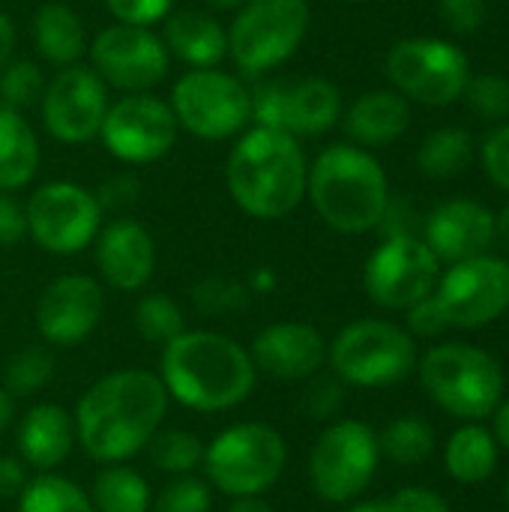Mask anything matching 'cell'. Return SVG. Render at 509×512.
<instances>
[{
  "label": "cell",
  "mask_w": 509,
  "mask_h": 512,
  "mask_svg": "<svg viewBox=\"0 0 509 512\" xmlns=\"http://www.w3.org/2000/svg\"><path fill=\"white\" fill-rule=\"evenodd\" d=\"M27 216V237L51 255H75L93 246L105 210L96 192L72 183V180H51L30 192L24 204Z\"/></svg>",
  "instance_id": "7c38bea8"
},
{
  "label": "cell",
  "mask_w": 509,
  "mask_h": 512,
  "mask_svg": "<svg viewBox=\"0 0 509 512\" xmlns=\"http://www.w3.org/2000/svg\"><path fill=\"white\" fill-rule=\"evenodd\" d=\"M27 483V465L18 456H0V501H18Z\"/></svg>",
  "instance_id": "681fc988"
},
{
  "label": "cell",
  "mask_w": 509,
  "mask_h": 512,
  "mask_svg": "<svg viewBox=\"0 0 509 512\" xmlns=\"http://www.w3.org/2000/svg\"><path fill=\"white\" fill-rule=\"evenodd\" d=\"M348 512H390L387 501H363V504H354Z\"/></svg>",
  "instance_id": "6f0895ef"
},
{
  "label": "cell",
  "mask_w": 509,
  "mask_h": 512,
  "mask_svg": "<svg viewBox=\"0 0 509 512\" xmlns=\"http://www.w3.org/2000/svg\"><path fill=\"white\" fill-rule=\"evenodd\" d=\"M27 237L24 204L12 192H0V249H12Z\"/></svg>",
  "instance_id": "bcb514c9"
},
{
  "label": "cell",
  "mask_w": 509,
  "mask_h": 512,
  "mask_svg": "<svg viewBox=\"0 0 509 512\" xmlns=\"http://www.w3.org/2000/svg\"><path fill=\"white\" fill-rule=\"evenodd\" d=\"M180 126L168 105L153 93H126L108 105L99 129L102 147L123 165H150L165 159L177 144Z\"/></svg>",
  "instance_id": "5bb4252c"
},
{
  "label": "cell",
  "mask_w": 509,
  "mask_h": 512,
  "mask_svg": "<svg viewBox=\"0 0 509 512\" xmlns=\"http://www.w3.org/2000/svg\"><path fill=\"white\" fill-rule=\"evenodd\" d=\"M381 462L378 435L360 420H333L309 453V483L327 504L357 501Z\"/></svg>",
  "instance_id": "8fae6325"
},
{
  "label": "cell",
  "mask_w": 509,
  "mask_h": 512,
  "mask_svg": "<svg viewBox=\"0 0 509 512\" xmlns=\"http://www.w3.org/2000/svg\"><path fill=\"white\" fill-rule=\"evenodd\" d=\"M213 9H219V12H234V9H240L246 0H207Z\"/></svg>",
  "instance_id": "680465c9"
},
{
  "label": "cell",
  "mask_w": 509,
  "mask_h": 512,
  "mask_svg": "<svg viewBox=\"0 0 509 512\" xmlns=\"http://www.w3.org/2000/svg\"><path fill=\"white\" fill-rule=\"evenodd\" d=\"M492 417H495V432H492V435H495V441L509 453V399H504V402L495 408Z\"/></svg>",
  "instance_id": "816d5d0a"
},
{
  "label": "cell",
  "mask_w": 509,
  "mask_h": 512,
  "mask_svg": "<svg viewBox=\"0 0 509 512\" xmlns=\"http://www.w3.org/2000/svg\"><path fill=\"white\" fill-rule=\"evenodd\" d=\"M498 240L495 213L471 198L438 204L423 222V243L441 264H459L486 255Z\"/></svg>",
  "instance_id": "ffe728a7"
},
{
  "label": "cell",
  "mask_w": 509,
  "mask_h": 512,
  "mask_svg": "<svg viewBox=\"0 0 509 512\" xmlns=\"http://www.w3.org/2000/svg\"><path fill=\"white\" fill-rule=\"evenodd\" d=\"M96 198H99L102 210H126L138 198V180L132 174H117L108 183H102Z\"/></svg>",
  "instance_id": "c3c4849f"
},
{
  "label": "cell",
  "mask_w": 509,
  "mask_h": 512,
  "mask_svg": "<svg viewBox=\"0 0 509 512\" xmlns=\"http://www.w3.org/2000/svg\"><path fill=\"white\" fill-rule=\"evenodd\" d=\"M213 510V486L195 474L171 477L159 495H153L150 512H210Z\"/></svg>",
  "instance_id": "f35d334b"
},
{
  "label": "cell",
  "mask_w": 509,
  "mask_h": 512,
  "mask_svg": "<svg viewBox=\"0 0 509 512\" xmlns=\"http://www.w3.org/2000/svg\"><path fill=\"white\" fill-rule=\"evenodd\" d=\"M384 72L396 93L420 105L444 108L462 99L471 81L468 54L438 36L399 39L384 60Z\"/></svg>",
  "instance_id": "30bf717a"
},
{
  "label": "cell",
  "mask_w": 509,
  "mask_h": 512,
  "mask_svg": "<svg viewBox=\"0 0 509 512\" xmlns=\"http://www.w3.org/2000/svg\"><path fill=\"white\" fill-rule=\"evenodd\" d=\"M90 501L96 512H150V483L141 471L129 468L126 462L102 465L93 477Z\"/></svg>",
  "instance_id": "f1b7e54d"
},
{
  "label": "cell",
  "mask_w": 509,
  "mask_h": 512,
  "mask_svg": "<svg viewBox=\"0 0 509 512\" xmlns=\"http://www.w3.org/2000/svg\"><path fill=\"white\" fill-rule=\"evenodd\" d=\"M438 12L453 33L471 36L486 24L489 0H438Z\"/></svg>",
  "instance_id": "ee69618b"
},
{
  "label": "cell",
  "mask_w": 509,
  "mask_h": 512,
  "mask_svg": "<svg viewBox=\"0 0 509 512\" xmlns=\"http://www.w3.org/2000/svg\"><path fill=\"white\" fill-rule=\"evenodd\" d=\"M246 285H249V291H273L276 279H273V273H270V270H255V273H252V279H249Z\"/></svg>",
  "instance_id": "11a10c76"
},
{
  "label": "cell",
  "mask_w": 509,
  "mask_h": 512,
  "mask_svg": "<svg viewBox=\"0 0 509 512\" xmlns=\"http://www.w3.org/2000/svg\"><path fill=\"white\" fill-rule=\"evenodd\" d=\"M327 363L342 384L351 387H393L417 366L414 336L384 318H363L339 330L327 345Z\"/></svg>",
  "instance_id": "ba28073f"
},
{
  "label": "cell",
  "mask_w": 509,
  "mask_h": 512,
  "mask_svg": "<svg viewBox=\"0 0 509 512\" xmlns=\"http://www.w3.org/2000/svg\"><path fill=\"white\" fill-rule=\"evenodd\" d=\"M306 198L327 228L366 234L381 225L390 207V180L372 150L330 144L309 162Z\"/></svg>",
  "instance_id": "277c9868"
},
{
  "label": "cell",
  "mask_w": 509,
  "mask_h": 512,
  "mask_svg": "<svg viewBox=\"0 0 509 512\" xmlns=\"http://www.w3.org/2000/svg\"><path fill=\"white\" fill-rule=\"evenodd\" d=\"M342 120V90L321 75L288 84L285 93V132L294 138H315Z\"/></svg>",
  "instance_id": "484cf974"
},
{
  "label": "cell",
  "mask_w": 509,
  "mask_h": 512,
  "mask_svg": "<svg viewBox=\"0 0 509 512\" xmlns=\"http://www.w3.org/2000/svg\"><path fill=\"white\" fill-rule=\"evenodd\" d=\"M168 405V390L156 372H108L87 387L75 408V441L99 465L129 462L162 429Z\"/></svg>",
  "instance_id": "6da1fadb"
},
{
  "label": "cell",
  "mask_w": 509,
  "mask_h": 512,
  "mask_svg": "<svg viewBox=\"0 0 509 512\" xmlns=\"http://www.w3.org/2000/svg\"><path fill=\"white\" fill-rule=\"evenodd\" d=\"M15 512H96L90 492L54 471L33 477L18 495Z\"/></svg>",
  "instance_id": "4dcf8cb0"
},
{
  "label": "cell",
  "mask_w": 509,
  "mask_h": 512,
  "mask_svg": "<svg viewBox=\"0 0 509 512\" xmlns=\"http://www.w3.org/2000/svg\"><path fill=\"white\" fill-rule=\"evenodd\" d=\"M177 126L201 141H234L252 126V93L240 75L213 69L183 72L168 99Z\"/></svg>",
  "instance_id": "9c48e42d"
},
{
  "label": "cell",
  "mask_w": 509,
  "mask_h": 512,
  "mask_svg": "<svg viewBox=\"0 0 509 512\" xmlns=\"http://www.w3.org/2000/svg\"><path fill=\"white\" fill-rule=\"evenodd\" d=\"M288 465L285 438L267 423H237L204 444V474L213 492L234 498L264 495Z\"/></svg>",
  "instance_id": "52a82bcc"
},
{
  "label": "cell",
  "mask_w": 509,
  "mask_h": 512,
  "mask_svg": "<svg viewBox=\"0 0 509 512\" xmlns=\"http://www.w3.org/2000/svg\"><path fill=\"white\" fill-rule=\"evenodd\" d=\"M405 315H408V333L411 336L435 339V336H444L450 330V321H447L444 309L438 306L435 291L429 297H423L420 303H414L411 309H405Z\"/></svg>",
  "instance_id": "f6af8a7d"
},
{
  "label": "cell",
  "mask_w": 509,
  "mask_h": 512,
  "mask_svg": "<svg viewBox=\"0 0 509 512\" xmlns=\"http://www.w3.org/2000/svg\"><path fill=\"white\" fill-rule=\"evenodd\" d=\"M33 45H36V54L63 69V66H72V63H81V57H87V30H84V21L81 15L63 3V0H45L36 6L33 12Z\"/></svg>",
  "instance_id": "d4e9b609"
},
{
  "label": "cell",
  "mask_w": 509,
  "mask_h": 512,
  "mask_svg": "<svg viewBox=\"0 0 509 512\" xmlns=\"http://www.w3.org/2000/svg\"><path fill=\"white\" fill-rule=\"evenodd\" d=\"M12 399L15 396L6 387H0V432H6L12 426V420H15V402Z\"/></svg>",
  "instance_id": "db71d44e"
},
{
  "label": "cell",
  "mask_w": 509,
  "mask_h": 512,
  "mask_svg": "<svg viewBox=\"0 0 509 512\" xmlns=\"http://www.w3.org/2000/svg\"><path fill=\"white\" fill-rule=\"evenodd\" d=\"M504 495H507V507H509V480H507V492H504Z\"/></svg>",
  "instance_id": "94428289"
},
{
  "label": "cell",
  "mask_w": 509,
  "mask_h": 512,
  "mask_svg": "<svg viewBox=\"0 0 509 512\" xmlns=\"http://www.w3.org/2000/svg\"><path fill=\"white\" fill-rule=\"evenodd\" d=\"M135 330L144 342H153L162 348L186 330V315L174 297L144 294L135 303Z\"/></svg>",
  "instance_id": "836d02e7"
},
{
  "label": "cell",
  "mask_w": 509,
  "mask_h": 512,
  "mask_svg": "<svg viewBox=\"0 0 509 512\" xmlns=\"http://www.w3.org/2000/svg\"><path fill=\"white\" fill-rule=\"evenodd\" d=\"M462 99L468 102V108L489 123H507L509 120V78L498 72H480L471 75Z\"/></svg>",
  "instance_id": "74e56055"
},
{
  "label": "cell",
  "mask_w": 509,
  "mask_h": 512,
  "mask_svg": "<svg viewBox=\"0 0 509 512\" xmlns=\"http://www.w3.org/2000/svg\"><path fill=\"white\" fill-rule=\"evenodd\" d=\"M495 225H498V240H501L509 261V204L501 210V216H495Z\"/></svg>",
  "instance_id": "9f6ffc18"
},
{
  "label": "cell",
  "mask_w": 509,
  "mask_h": 512,
  "mask_svg": "<svg viewBox=\"0 0 509 512\" xmlns=\"http://www.w3.org/2000/svg\"><path fill=\"white\" fill-rule=\"evenodd\" d=\"M249 354L276 381H309L327 363V339L306 321H276L252 339Z\"/></svg>",
  "instance_id": "44dd1931"
},
{
  "label": "cell",
  "mask_w": 509,
  "mask_h": 512,
  "mask_svg": "<svg viewBox=\"0 0 509 512\" xmlns=\"http://www.w3.org/2000/svg\"><path fill=\"white\" fill-rule=\"evenodd\" d=\"M228 512H276L261 495L255 498H234V504L228 507Z\"/></svg>",
  "instance_id": "f5cc1de1"
},
{
  "label": "cell",
  "mask_w": 509,
  "mask_h": 512,
  "mask_svg": "<svg viewBox=\"0 0 509 512\" xmlns=\"http://www.w3.org/2000/svg\"><path fill=\"white\" fill-rule=\"evenodd\" d=\"M441 261L414 234L384 237L366 261L363 285L375 306L405 312L423 297H429L438 285Z\"/></svg>",
  "instance_id": "9a60e30c"
},
{
  "label": "cell",
  "mask_w": 509,
  "mask_h": 512,
  "mask_svg": "<svg viewBox=\"0 0 509 512\" xmlns=\"http://www.w3.org/2000/svg\"><path fill=\"white\" fill-rule=\"evenodd\" d=\"M105 312V291L87 273L57 276L36 303V330L48 345L69 348L93 336Z\"/></svg>",
  "instance_id": "ac0fdd59"
},
{
  "label": "cell",
  "mask_w": 509,
  "mask_h": 512,
  "mask_svg": "<svg viewBox=\"0 0 509 512\" xmlns=\"http://www.w3.org/2000/svg\"><path fill=\"white\" fill-rule=\"evenodd\" d=\"M480 162H483L486 177H489L504 195H509V120L507 123H498V126L483 138Z\"/></svg>",
  "instance_id": "60d3db41"
},
{
  "label": "cell",
  "mask_w": 509,
  "mask_h": 512,
  "mask_svg": "<svg viewBox=\"0 0 509 512\" xmlns=\"http://www.w3.org/2000/svg\"><path fill=\"white\" fill-rule=\"evenodd\" d=\"M249 285L234 276H204L192 288V303L207 318H225L249 306Z\"/></svg>",
  "instance_id": "e575fe53"
},
{
  "label": "cell",
  "mask_w": 509,
  "mask_h": 512,
  "mask_svg": "<svg viewBox=\"0 0 509 512\" xmlns=\"http://www.w3.org/2000/svg\"><path fill=\"white\" fill-rule=\"evenodd\" d=\"M387 504H390V512H453L438 492L423 489V486L399 489L393 498H387Z\"/></svg>",
  "instance_id": "7dc6e473"
},
{
  "label": "cell",
  "mask_w": 509,
  "mask_h": 512,
  "mask_svg": "<svg viewBox=\"0 0 509 512\" xmlns=\"http://www.w3.org/2000/svg\"><path fill=\"white\" fill-rule=\"evenodd\" d=\"M345 402V387L339 378H315L303 396V408L312 420L318 423H327V420H336L339 408Z\"/></svg>",
  "instance_id": "7bdbcfd3"
},
{
  "label": "cell",
  "mask_w": 509,
  "mask_h": 512,
  "mask_svg": "<svg viewBox=\"0 0 509 512\" xmlns=\"http://www.w3.org/2000/svg\"><path fill=\"white\" fill-rule=\"evenodd\" d=\"M444 465L456 483H465V486L486 483L498 468L495 435L480 423H465L462 429L450 435L447 450H444Z\"/></svg>",
  "instance_id": "83f0119b"
},
{
  "label": "cell",
  "mask_w": 509,
  "mask_h": 512,
  "mask_svg": "<svg viewBox=\"0 0 509 512\" xmlns=\"http://www.w3.org/2000/svg\"><path fill=\"white\" fill-rule=\"evenodd\" d=\"M87 66L120 93H150L165 81L171 54L153 27L108 24L87 45Z\"/></svg>",
  "instance_id": "4fadbf2b"
},
{
  "label": "cell",
  "mask_w": 509,
  "mask_h": 512,
  "mask_svg": "<svg viewBox=\"0 0 509 512\" xmlns=\"http://www.w3.org/2000/svg\"><path fill=\"white\" fill-rule=\"evenodd\" d=\"M309 24L312 9L306 0H246L225 27L228 60L240 78H261L300 51Z\"/></svg>",
  "instance_id": "8992f818"
},
{
  "label": "cell",
  "mask_w": 509,
  "mask_h": 512,
  "mask_svg": "<svg viewBox=\"0 0 509 512\" xmlns=\"http://www.w3.org/2000/svg\"><path fill=\"white\" fill-rule=\"evenodd\" d=\"M420 384L441 411L468 423L492 417L507 387L501 363L468 342L435 345L420 360Z\"/></svg>",
  "instance_id": "5b68a950"
},
{
  "label": "cell",
  "mask_w": 509,
  "mask_h": 512,
  "mask_svg": "<svg viewBox=\"0 0 509 512\" xmlns=\"http://www.w3.org/2000/svg\"><path fill=\"white\" fill-rule=\"evenodd\" d=\"M309 159L291 132L249 126L234 138L225 159V186L231 201L252 219L279 222L306 198Z\"/></svg>",
  "instance_id": "3957f363"
},
{
  "label": "cell",
  "mask_w": 509,
  "mask_h": 512,
  "mask_svg": "<svg viewBox=\"0 0 509 512\" xmlns=\"http://www.w3.org/2000/svg\"><path fill=\"white\" fill-rule=\"evenodd\" d=\"M15 51V21L0 12V69L12 60Z\"/></svg>",
  "instance_id": "f907efd6"
},
{
  "label": "cell",
  "mask_w": 509,
  "mask_h": 512,
  "mask_svg": "<svg viewBox=\"0 0 509 512\" xmlns=\"http://www.w3.org/2000/svg\"><path fill=\"white\" fill-rule=\"evenodd\" d=\"M51 378H54V357L45 348L30 345L6 363L3 387L12 396H30V393H39Z\"/></svg>",
  "instance_id": "d590c367"
},
{
  "label": "cell",
  "mask_w": 509,
  "mask_h": 512,
  "mask_svg": "<svg viewBox=\"0 0 509 512\" xmlns=\"http://www.w3.org/2000/svg\"><path fill=\"white\" fill-rule=\"evenodd\" d=\"M435 300L450 327L480 330L498 321L509 309V261L486 252L450 264L447 273L438 276Z\"/></svg>",
  "instance_id": "e0dca14e"
},
{
  "label": "cell",
  "mask_w": 509,
  "mask_h": 512,
  "mask_svg": "<svg viewBox=\"0 0 509 512\" xmlns=\"http://www.w3.org/2000/svg\"><path fill=\"white\" fill-rule=\"evenodd\" d=\"M147 450L153 465L168 477L195 474V468L204 462V441L186 429H159Z\"/></svg>",
  "instance_id": "d6a6232c"
},
{
  "label": "cell",
  "mask_w": 509,
  "mask_h": 512,
  "mask_svg": "<svg viewBox=\"0 0 509 512\" xmlns=\"http://www.w3.org/2000/svg\"><path fill=\"white\" fill-rule=\"evenodd\" d=\"M45 72L33 60H9L0 69V102L24 111L30 105H39L42 90H45Z\"/></svg>",
  "instance_id": "8d00e7d4"
},
{
  "label": "cell",
  "mask_w": 509,
  "mask_h": 512,
  "mask_svg": "<svg viewBox=\"0 0 509 512\" xmlns=\"http://www.w3.org/2000/svg\"><path fill=\"white\" fill-rule=\"evenodd\" d=\"M411 126V105L393 87L360 93L345 111V132L357 147L378 150L402 138Z\"/></svg>",
  "instance_id": "cb8c5ba5"
},
{
  "label": "cell",
  "mask_w": 509,
  "mask_h": 512,
  "mask_svg": "<svg viewBox=\"0 0 509 512\" xmlns=\"http://www.w3.org/2000/svg\"><path fill=\"white\" fill-rule=\"evenodd\" d=\"M252 93V126L282 129L285 132V81H264Z\"/></svg>",
  "instance_id": "ab89813d"
},
{
  "label": "cell",
  "mask_w": 509,
  "mask_h": 512,
  "mask_svg": "<svg viewBox=\"0 0 509 512\" xmlns=\"http://www.w3.org/2000/svg\"><path fill=\"white\" fill-rule=\"evenodd\" d=\"M93 261L105 285L135 294L147 288L156 273L153 234L132 216H117L111 222H102L93 240Z\"/></svg>",
  "instance_id": "d6986e66"
},
{
  "label": "cell",
  "mask_w": 509,
  "mask_h": 512,
  "mask_svg": "<svg viewBox=\"0 0 509 512\" xmlns=\"http://www.w3.org/2000/svg\"><path fill=\"white\" fill-rule=\"evenodd\" d=\"M378 450L396 465H420L435 450V429L420 417H399L378 435Z\"/></svg>",
  "instance_id": "1f68e13d"
},
{
  "label": "cell",
  "mask_w": 509,
  "mask_h": 512,
  "mask_svg": "<svg viewBox=\"0 0 509 512\" xmlns=\"http://www.w3.org/2000/svg\"><path fill=\"white\" fill-rule=\"evenodd\" d=\"M159 36L168 54L189 69H213L228 57V30L201 9H171Z\"/></svg>",
  "instance_id": "603a6c76"
},
{
  "label": "cell",
  "mask_w": 509,
  "mask_h": 512,
  "mask_svg": "<svg viewBox=\"0 0 509 512\" xmlns=\"http://www.w3.org/2000/svg\"><path fill=\"white\" fill-rule=\"evenodd\" d=\"M111 18L117 24H135V27H153L162 24L171 9L174 0H105Z\"/></svg>",
  "instance_id": "b9f144b4"
},
{
  "label": "cell",
  "mask_w": 509,
  "mask_h": 512,
  "mask_svg": "<svg viewBox=\"0 0 509 512\" xmlns=\"http://www.w3.org/2000/svg\"><path fill=\"white\" fill-rule=\"evenodd\" d=\"M345 3H369V0H345Z\"/></svg>",
  "instance_id": "91938a15"
},
{
  "label": "cell",
  "mask_w": 509,
  "mask_h": 512,
  "mask_svg": "<svg viewBox=\"0 0 509 512\" xmlns=\"http://www.w3.org/2000/svg\"><path fill=\"white\" fill-rule=\"evenodd\" d=\"M474 162V138L465 129L444 126L426 135L417 150V168L429 180H456Z\"/></svg>",
  "instance_id": "f546056e"
},
{
  "label": "cell",
  "mask_w": 509,
  "mask_h": 512,
  "mask_svg": "<svg viewBox=\"0 0 509 512\" xmlns=\"http://www.w3.org/2000/svg\"><path fill=\"white\" fill-rule=\"evenodd\" d=\"M156 375L171 402L198 414H225L240 408L258 381L249 348L216 330H183L177 339L162 345Z\"/></svg>",
  "instance_id": "7a4b0ae2"
},
{
  "label": "cell",
  "mask_w": 509,
  "mask_h": 512,
  "mask_svg": "<svg viewBox=\"0 0 509 512\" xmlns=\"http://www.w3.org/2000/svg\"><path fill=\"white\" fill-rule=\"evenodd\" d=\"M15 444H18V459L27 468L48 474L72 456V450L78 444L75 420L66 408H60L54 402H39V405L27 408V414L18 420Z\"/></svg>",
  "instance_id": "7402d4cb"
},
{
  "label": "cell",
  "mask_w": 509,
  "mask_h": 512,
  "mask_svg": "<svg viewBox=\"0 0 509 512\" xmlns=\"http://www.w3.org/2000/svg\"><path fill=\"white\" fill-rule=\"evenodd\" d=\"M39 138L24 111L0 102V192H18L39 171Z\"/></svg>",
  "instance_id": "4316f807"
},
{
  "label": "cell",
  "mask_w": 509,
  "mask_h": 512,
  "mask_svg": "<svg viewBox=\"0 0 509 512\" xmlns=\"http://www.w3.org/2000/svg\"><path fill=\"white\" fill-rule=\"evenodd\" d=\"M111 105V90L84 63H72L54 72L39 99V117L45 132L66 147H81L99 138L102 120Z\"/></svg>",
  "instance_id": "2e32d148"
}]
</instances>
